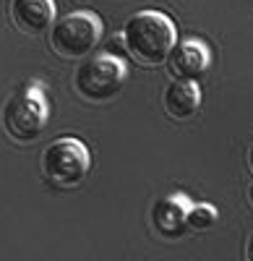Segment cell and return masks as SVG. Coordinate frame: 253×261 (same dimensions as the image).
<instances>
[{
  "label": "cell",
  "mask_w": 253,
  "mask_h": 261,
  "mask_svg": "<svg viewBox=\"0 0 253 261\" xmlns=\"http://www.w3.org/2000/svg\"><path fill=\"white\" fill-rule=\"evenodd\" d=\"M248 261H253V238H250V243H248Z\"/></svg>",
  "instance_id": "7c38bea8"
},
{
  "label": "cell",
  "mask_w": 253,
  "mask_h": 261,
  "mask_svg": "<svg viewBox=\"0 0 253 261\" xmlns=\"http://www.w3.org/2000/svg\"><path fill=\"white\" fill-rule=\"evenodd\" d=\"M248 167H250V172H253V144H250V149H248Z\"/></svg>",
  "instance_id": "8fae6325"
},
{
  "label": "cell",
  "mask_w": 253,
  "mask_h": 261,
  "mask_svg": "<svg viewBox=\"0 0 253 261\" xmlns=\"http://www.w3.org/2000/svg\"><path fill=\"white\" fill-rule=\"evenodd\" d=\"M123 47L144 68H157L167 63L173 47L178 45V29L170 16L162 11H138L123 24Z\"/></svg>",
  "instance_id": "6da1fadb"
},
{
  "label": "cell",
  "mask_w": 253,
  "mask_h": 261,
  "mask_svg": "<svg viewBox=\"0 0 253 261\" xmlns=\"http://www.w3.org/2000/svg\"><path fill=\"white\" fill-rule=\"evenodd\" d=\"M248 204L253 206V183H250V188H248Z\"/></svg>",
  "instance_id": "4fadbf2b"
},
{
  "label": "cell",
  "mask_w": 253,
  "mask_h": 261,
  "mask_svg": "<svg viewBox=\"0 0 253 261\" xmlns=\"http://www.w3.org/2000/svg\"><path fill=\"white\" fill-rule=\"evenodd\" d=\"M92 170V157L89 149L83 146L78 139H58L47 144V149L42 151V175L45 180L60 191L78 188L87 180Z\"/></svg>",
  "instance_id": "277c9868"
},
{
  "label": "cell",
  "mask_w": 253,
  "mask_h": 261,
  "mask_svg": "<svg viewBox=\"0 0 253 261\" xmlns=\"http://www.w3.org/2000/svg\"><path fill=\"white\" fill-rule=\"evenodd\" d=\"M50 123V102L45 86L29 81L11 94L3 107V128L16 144H32L42 136Z\"/></svg>",
  "instance_id": "7a4b0ae2"
},
{
  "label": "cell",
  "mask_w": 253,
  "mask_h": 261,
  "mask_svg": "<svg viewBox=\"0 0 253 261\" xmlns=\"http://www.w3.org/2000/svg\"><path fill=\"white\" fill-rule=\"evenodd\" d=\"M188 209H191V201L183 193H170L157 199V204L152 206V225L157 230L159 238L164 241H178L188 232Z\"/></svg>",
  "instance_id": "52a82bcc"
},
{
  "label": "cell",
  "mask_w": 253,
  "mask_h": 261,
  "mask_svg": "<svg viewBox=\"0 0 253 261\" xmlns=\"http://www.w3.org/2000/svg\"><path fill=\"white\" fill-rule=\"evenodd\" d=\"M209 63H212V55H209V47L204 45L201 39H185L178 42L173 47L170 58H167V68H170L173 81H199Z\"/></svg>",
  "instance_id": "8992f818"
},
{
  "label": "cell",
  "mask_w": 253,
  "mask_h": 261,
  "mask_svg": "<svg viewBox=\"0 0 253 261\" xmlns=\"http://www.w3.org/2000/svg\"><path fill=\"white\" fill-rule=\"evenodd\" d=\"M11 21L29 37L45 34L55 24V0H11Z\"/></svg>",
  "instance_id": "ba28073f"
},
{
  "label": "cell",
  "mask_w": 253,
  "mask_h": 261,
  "mask_svg": "<svg viewBox=\"0 0 253 261\" xmlns=\"http://www.w3.org/2000/svg\"><path fill=\"white\" fill-rule=\"evenodd\" d=\"M162 107L173 120H191L201 107V89L193 81H170L162 92Z\"/></svg>",
  "instance_id": "9c48e42d"
},
{
  "label": "cell",
  "mask_w": 253,
  "mask_h": 261,
  "mask_svg": "<svg viewBox=\"0 0 253 261\" xmlns=\"http://www.w3.org/2000/svg\"><path fill=\"white\" fill-rule=\"evenodd\" d=\"M125 79H128V71H125V63L120 58L89 55L78 63V68L73 73V86L81 99L102 105L120 94Z\"/></svg>",
  "instance_id": "3957f363"
},
{
  "label": "cell",
  "mask_w": 253,
  "mask_h": 261,
  "mask_svg": "<svg viewBox=\"0 0 253 261\" xmlns=\"http://www.w3.org/2000/svg\"><path fill=\"white\" fill-rule=\"evenodd\" d=\"M217 209L209 206V204H191V209H188V230H196V232H204L209 227H214L217 222Z\"/></svg>",
  "instance_id": "30bf717a"
},
{
  "label": "cell",
  "mask_w": 253,
  "mask_h": 261,
  "mask_svg": "<svg viewBox=\"0 0 253 261\" xmlns=\"http://www.w3.org/2000/svg\"><path fill=\"white\" fill-rule=\"evenodd\" d=\"M102 39V21L92 11H76L58 18L50 29V47L60 60H83Z\"/></svg>",
  "instance_id": "5b68a950"
},
{
  "label": "cell",
  "mask_w": 253,
  "mask_h": 261,
  "mask_svg": "<svg viewBox=\"0 0 253 261\" xmlns=\"http://www.w3.org/2000/svg\"><path fill=\"white\" fill-rule=\"evenodd\" d=\"M76 3H92V0H76Z\"/></svg>",
  "instance_id": "5bb4252c"
}]
</instances>
